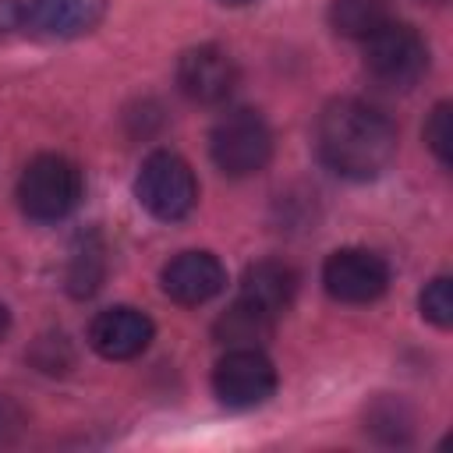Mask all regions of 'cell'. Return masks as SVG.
I'll use <instances>...</instances> for the list:
<instances>
[{
  "label": "cell",
  "mask_w": 453,
  "mask_h": 453,
  "mask_svg": "<svg viewBox=\"0 0 453 453\" xmlns=\"http://www.w3.org/2000/svg\"><path fill=\"white\" fill-rule=\"evenodd\" d=\"M315 145L319 159L333 173L347 180H372L396 156V127L382 110L361 99H336L319 117Z\"/></svg>",
  "instance_id": "cell-1"
},
{
  "label": "cell",
  "mask_w": 453,
  "mask_h": 453,
  "mask_svg": "<svg viewBox=\"0 0 453 453\" xmlns=\"http://www.w3.org/2000/svg\"><path fill=\"white\" fill-rule=\"evenodd\" d=\"M81 191H85V180L78 163L57 152L35 156L18 177V205L35 223H57L71 216L81 202Z\"/></svg>",
  "instance_id": "cell-2"
},
{
  "label": "cell",
  "mask_w": 453,
  "mask_h": 453,
  "mask_svg": "<svg viewBox=\"0 0 453 453\" xmlns=\"http://www.w3.org/2000/svg\"><path fill=\"white\" fill-rule=\"evenodd\" d=\"M209 152L226 177H251L273 159V131L262 113L230 110L216 120L209 134Z\"/></svg>",
  "instance_id": "cell-3"
},
{
  "label": "cell",
  "mask_w": 453,
  "mask_h": 453,
  "mask_svg": "<svg viewBox=\"0 0 453 453\" xmlns=\"http://www.w3.org/2000/svg\"><path fill=\"white\" fill-rule=\"evenodd\" d=\"M134 195L145 212H152L163 223H177L195 209L198 184H195L191 166L177 152L159 149L142 163V170L134 177Z\"/></svg>",
  "instance_id": "cell-4"
},
{
  "label": "cell",
  "mask_w": 453,
  "mask_h": 453,
  "mask_svg": "<svg viewBox=\"0 0 453 453\" xmlns=\"http://www.w3.org/2000/svg\"><path fill=\"white\" fill-rule=\"evenodd\" d=\"M365 71L386 88H411L428 71V46L411 25L386 21L365 39Z\"/></svg>",
  "instance_id": "cell-5"
},
{
  "label": "cell",
  "mask_w": 453,
  "mask_h": 453,
  "mask_svg": "<svg viewBox=\"0 0 453 453\" xmlns=\"http://www.w3.org/2000/svg\"><path fill=\"white\" fill-rule=\"evenodd\" d=\"M212 389L223 407L248 411L276 393V368L258 347H234L219 357L212 372Z\"/></svg>",
  "instance_id": "cell-6"
},
{
  "label": "cell",
  "mask_w": 453,
  "mask_h": 453,
  "mask_svg": "<svg viewBox=\"0 0 453 453\" xmlns=\"http://www.w3.org/2000/svg\"><path fill=\"white\" fill-rule=\"evenodd\" d=\"M322 283L329 297L343 304H368L386 294L389 265L368 248H340L322 265Z\"/></svg>",
  "instance_id": "cell-7"
},
{
  "label": "cell",
  "mask_w": 453,
  "mask_h": 453,
  "mask_svg": "<svg viewBox=\"0 0 453 453\" xmlns=\"http://www.w3.org/2000/svg\"><path fill=\"white\" fill-rule=\"evenodd\" d=\"M237 85V64L219 46H195L177 60V88L202 106L223 103Z\"/></svg>",
  "instance_id": "cell-8"
},
{
  "label": "cell",
  "mask_w": 453,
  "mask_h": 453,
  "mask_svg": "<svg viewBox=\"0 0 453 453\" xmlns=\"http://www.w3.org/2000/svg\"><path fill=\"white\" fill-rule=\"evenodd\" d=\"M226 283V269L209 251H180L163 265V294L177 304H205Z\"/></svg>",
  "instance_id": "cell-9"
},
{
  "label": "cell",
  "mask_w": 453,
  "mask_h": 453,
  "mask_svg": "<svg viewBox=\"0 0 453 453\" xmlns=\"http://www.w3.org/2000/svg\"><path fill=\"white\" fill-rule=\"evenodd\" d=\"M152 340V322L145 311L138 308H127V304H117V308H106L92 319L88 326V343L96 354L110 357V361H127V357H138Z\"/></svg>",
  "instance_id": "cell-10"
},
{
  "label": "cell",
  "mask_w": 453,
  "mask_h": 453,
  "mask_svg": "<svg viewBox=\"0 0 453 453\" xmlns=\"http://www.w3.org/2000/svg\"><path fill=\"white\" fill-rule=\"evenodd\" d=\"M106 14V0H25V32L74 39L92 32Z\"/></svg>",
  "instance_id": "cell-11"
},
{
  "label": "cell",
  "mask_w": 453,
  "mask_h": 453,
  "mask_svg": "<svg viewBox=\"0 0 453 453\" xmlns=\"http://www.w3.org/2000/svg\"><path fill=\"white\" fill-rule=\"evenodd\" d=\"M294 294H297V273L287 265V262H276V258H262L255 265L244 269V280H241V297L255 308H262L265 315L280 319L290 304H294Z\"/></svg>",
  "instance_id": "cell-12"
},
{
  "label": "cell",
  "mask_w": 453,
  "mask_h": 453,
  "mask_svg": "<svg viewBox=\"0 0 453 453\" xmlns=\"http://www.w3.org/2000/svg\"><path fill=\"white\" fill-rule=\"evenodd\" d=\"M273 326H276V319L273 315H265L262 308H255V304H248L244 297H237L219 319H216V326H212V336L223 343V347H262L269 336H273Z\"/></svg>",
  "instance_id": "cell-13"
},
{
  "label": "cell",
  "mask_w": 453,
  "mask_h": 453,
  "mask_svg": "<svg viewBox=\"0 0 453 453\" xmlns=\"http://www.w3.org/2000/svg\"><path fill=\"white\" fill-rule=\"evenodd\" d=\"M386 21H393L389 0H333L329 4V25L343 39H361L365 42Z\"/></svg>",
  "instance_id": "cell-14"
},
{
  "label": "cell",
  "mask_w": 453,
  "mask_h": 453,
  "mask_svg": "<svg viewBox=\"0 0 453 453\" xmlns=\"http://www.w3.org/2000/svg\"><path fill=\"white\" fill-rule=\"evenodd\" d=\"M103 269H106V255H103L99 237H96V234L81 237V241L74 244V251H71V265H67V287H71V294L88 297V294L99 287Z\"/></svg>",
  "instance_id": "cell-15"
},
{
  "label": "cell",
  "mask_w": 453,
  "mask_h": 453,
  "mask_svg": "<svg viewBox=\"0 0 453 453\" xmlns=\"http://www.w3.org/2000/svg\"><path fill=\"white\" fill-rule=\"evenodd\" d=\"M421 315L432 322V326H439V329H449L453 326V287H449V280L446 276H435L425 290H421Z\"/></svg>",
  "instance_id": "cell-16"
},
{
  "label": "cell",
  "mask_w": 453,
  "mask_h": 453,
  "mask_svg": "<svg viewBox=\"0 0 453 453\" xmlns=\"http://www.w3.org/2000/svg\"><path fill=\"white\" fill-rule=\"evenodd\" d=\"M425 142L435 152V159L442 166H449V152H453V110H449V103H439L432 110V117L425 124Z\"/></svg>",
  "instance_id": "cell-17"
},
{
  "label": "cell",
  "mask_w": 453,
  "mask_h": 453,
  "mask_svg": "<svg viewBox=\"0 0 453 453\" xmlns=\"http://www.w3.org/2000/svg\"><path fill=\"white\" fill-rule=\"evenodd\" d=\"M25 32V0H0V35Z\"/></svg>",
  "instance_id": "cell-18"
},
{
  "label": "cell",
  "mask_w": 453,
  "mask_h": 453,
  "mask_svg": "<svg viewBox=\"0 0 453 453\" xmlns=\"http://www.w3.org/2000/svg\"><path fill=\"white\" fill-rule=\"evenodd\" d=\"M4 333H7V308L0 304V336H4Z\"/></svg>",
  "instance_id": "cell-19"
},
{
  "label": "cell",
  "mask_w": 453,
  "mask_h": 453,
  "mask_svg": "<svg viewBox=\"0 0 453 453\" xmlns=\"http://www.w3.org/2000/svg\"><path fill=\"white\" fill-rule=\"evenodd\" d=\"M219 4H226V7H244V4H255V0H219Z\"/></svg>",
  "instance_id": "cell-20"
}]
</instances>
